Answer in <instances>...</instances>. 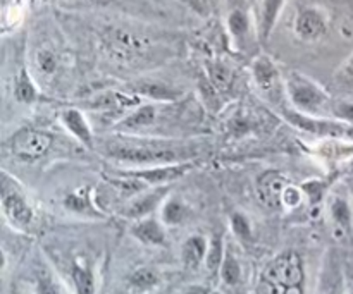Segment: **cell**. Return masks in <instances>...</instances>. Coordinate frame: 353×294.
<instances>
[{"label": "cell", "mask_w": 353, "mask_h": 294, "mask_svg": "<svg viewBox=\"0 0 353 294\" xmlns=\"http://www.w3.org/2000/svg\"><path fill=\"white\" fill-rule=\"evenodd\" d=\"M283 116L292 126L312 136L324 138V140L353 141V127L333 117H312L300 114L293 109L283 110Z\"/></svg>", "instance_id": "obj_6"}, {"label": "cell", "mask_w": 353, "mask_h": 294, "mask_svg": "<svg viewBox=\"0 0 353 294\" xmlns=\"http://www.w3.org/2000/svg\"><path fill=\"white\" fill-rule=\"evenodd\" d=\"M303 200H305V195H303L302 188L290 182V185L286 186L285 193H283L281 205L286 207V209H296V207L302 205Z\"/></svg>", "instance_id": "obj_33"}, {"label": "cell", "mask_w": 353, "mask_h": 294, "mask_svg": "<svg viewBox=\"0 0 353 294\" xmlns=\"http://www.w3.org/2000/svg\"><path fill=\"white\" fill-rule=\"evenodd\" d=\"M0 202L10 227L19 233H30L37 220L33 203L30 202L23 186L16 181V178L7 174V171H2L0 179Z\"/></svg>", "instance_id": "obj_4"}, {"label": "cell", "mask_w": 353, "mask_h": 294, "mask_svg": "<svg viewBox=\"0 0 353 294\" xmlns=\"http://www.w3.org/2000/svg\"><path fill=\"white\" fill-rule=\"evenodd\" d=\"M212 294H223V293H219V291H214Z\"/></svg>", "instance_id": "obj_38"}, {"label": "cell", "mask_w": 353, "mask_h": 294, "mask_svg": "<svg viewBox=\"0 0 353 294\" xmlns=\"http://www.w3.org/2000/svg\"><path fill=\"white\" fill-rule=\"evenodd\" d=\"M209 251V238L203 234H192L181 244V264L186 271H199L205 264Z\"/></svg>", "instance_id": "obj_17"}, {"label": "cell", "mask_w": 353, "mask_h": 294, "mask_svg": "<svg viewBox=\"0 0 353 294\" xmlns=\"http://www.w3.org/2000/svg\"><path fill=\"white\" fill-rule=\"evenodd\" d=\"M168 227L162 224L161 219L147 217V219L137 220L131 224L130 234L145 246L164 248L168 244Z\"/></svg>", "instance_id": "obj_13"}, {"label": "cell", "mask_w": 353, "mask_h": 294, "mask_svg": "<svg viewBox=\"0 0 353 294\" xmlns=\"http://www.w3.org/2000/svg\"><path fill=\"white\" fill-rule=\"evenodd\" d=\"M162 286V274L155 267H138L128 275V288L133 294L155 293Z\"/></svg>", "instance_id": "obj_18"}, {"label": "cell", "mask_w": 353, "mask_h": 294, "mask_svg": "<svg viewBox=\"0 0 353 294\" xmlns=\"http://www.w3.org/2000/svg\"><path fill=\"white\" fill-rule=\"evenodd\" d=\"M168 198L169 186H159V188H152L150 191L145 189L143 193H140L134 198H131L130 202L124 203L123 209H121V216L133 220V222L147 219V217H152L155 210H161V207L164 205Z\"/></svg>", "instance_id": "obj_11"}, {"label": "cell", "mask_w": 353, "mask_h": 294, "mask_svg": "<svg viewBox=\"0 0 353 294\" xmlns=\"http://www.w3.org/2000/svg\"><path fill=\"white\" fill-rule=\"evenodd\" d=\"M193 169L192 162L176 165H155V167H133L121 169L114 172V176L119 178L134 179V181L143 182L148 188H159V186H169L171 182L178 181L183 176L188 174Z\"/></svg>", "instance_id": "obj_7"}, {"label": "cell", "mask_w": 353, "mask_h": 294, "mask_svg": "<svg viewBox=\"0 0 353 294\" xmlns=\"http://www.w3.org/2000/svg\"><path fill=\"white\" fill-rule=\"evenodd\" d=\"M209 78H210V83L214 85V88L226 90L228 86L231 85V78H233V74H231V71L226 67V65L217 62V64L209 65Z\"/></svg>", "instance_id": "obj_31"}, {"label": "cell", "mask_w": 353, "mask_h": 294, "mask_svg": "<svg viewBox=\"0 0 353 294\" xmlns=\"http://www.w3.org/2000/svg\"><path fill=\"white\" fill-rule=\"evenodd\" d=\"M333 119L341 120V123L348 124L353 127V102L352 100H334L333 102V112H331Z\"/></svg>", "instance_id": "obj_32"}, {"label": "cell", "mask_w": 353, "mask_h": 294, "mask_svg": "<svg viewBox=\"0 0 353 294\" xmlns=\"http://www.w3.org/2000/svg\"><path fill=\"white\" fill-rule=\"evenodd\" d=\"M217 277H219V281L226 288H238L243 282V265H241L240 257L234 253L230 243H228L226 257H224V262L221 265V271Z\"/></svg>", "instance_id": "obj_22"}, {"label": "cell", "mask_w": 353, "mask_h": 294, "mask_svg": "<svg viewBox=\"0 0 353 294\" xmlns=\"http://www.w3.org/2000/svg\"><path fill=\"white\" fill-rule=\"evenodd\" d=\"M33 294H72V291L57 272L41 267L34 272Z\"/></svg>", "instance_id": "obj_19"}, {"label": "cell", "mask_w": 353, "mask_h": 294, "mask_svg": "<svg viewBox=\"0 0 353 294\" xmlns=\"http://www.w3.org/2000/svg\"><path fill=\"white\" fill-rule=\"evenodd\" d=\"M103 154L110 160L128 165L130 169L186 164L196 157L195 148L179 141L131 134H119L114 140L107 141Z\"/></svg>", "instance_id": "obj_1"}, {"label": "cell", "mask_w": 353, "mask_h": 294, "mask_svg": "<svg viewBox=\"0 0 353 294\" xmlns=\"http://www.w3.org/2000/svg\"><path fill=\"white\" fill-rule=\"evenodd\" d=\"M314 294H347L345 265L334 248H327L324 253Z\"/></svg>", "instance_id": "obj_8"}, {"label": "cell", "mask_w": 353, "mask_h": 294, "mask_svg": "<svg viewBox=\"0 0 353 294\" xmlns=\"http://www.w3.org/2000/svg\"><path fill=\"white\" fill-rule=\"evenodd\" d=\"M327 213L333 226L345 236H350L353 231V203L347 195L330 193L327 198Z\"/></svg>", "instance_id": "obj_15"}, {"label": "cell", "mask_w": 353, "mask_h": 294, "mask_svg": "<svg viewBox=\"0 0 353 294\" xmlns=\"http://www.w3.org/2000/svg\"><path fill=\"white\" fill-rule=\"evenodd\" d=\"M14 95H16L17 102L31 103L38 98L37 86H34L33 79L30 78L26 71H21L16 78V85H14Z\"/></svg>", "instance_id": "obj_26"}, {"label": "cell", "mask_w": 353, "mask_h": 294, "mask_svg": "<svg viewBox=\"0 0 353 294\" xmlns=\"http://www.w3.org/2000/svg\"><path fill=\"white\" fill-rule=\"evenodd\" d=\"M155 119H157V107L152 105V103L140 105L121 120L119 131L130 134L137 133V131L145 129V127H150L155 123Z\"/></svg>", "instance_id": "obj_21"}, {"label": "cell", "mask_w": 353, "mask_h": 294, "mask_svg": "<svg viewBox=\"0 0 353 294\" xmlns=\"http://www.w3.org/2000/svg\"><path fill=\"white\" fill-rule=\"evenodd\" d=\"M37 65L43 74H52L57 67V59L50 50H40L37 55Z\"/></svg>", "instance_id": "obj_34"}, {"label": "cell", "mask_w": 353, "mask_h": 294, "mask_svg": "<svg viewBox=\"0 0 353 294\" xmlns=\"http://www.w3.org/2000/svg\"><path fill=\"white\" fill-rule=\"evenodd\" d=\"M286 0H261V9H259V38L261 41H268L278 23L281 10L285 7Z\"/></svg>", "instance_id": "obj_20"}, {"label": "cell", "mask_w": 353, "mask_h": 294, "mask_svg": "<svg viewBox=\"0 0 353 294\" xmlns=\"http://www.w3.org/2000/svg\"><path fill=\"white\" fill-rule=\"evenodd\" d=\"M64 207L71 212L79 213V216H100V210L93 205V202H90V196L86 191H74L69 196H65Z\"/></svg>", "instance_id": "obj_25"}, {"label": "cell", "mask_w": 353, "mask_h": 294, "mask_svg": "<svg viewBox=\"0 0 353 294\" xmlns=\"http://www.w3.org/2000/svg\"><path fill=\"white\" fill-rule=\"evenodd\" d=\"M290 181L286 176H283L278 171H265L257 181V196L259 202L264 203L269 209H278L281 205L283 193Z\"/></svg>", "instance_id": "obj_12"}, {"label": "cell", "mask_w": 353, "mask_h": 294, "mask_svg": "<svg viewBox=\"0 0 353 294\" xmlns=\"http://www.w3.org/2000/svg\"><path fill=\"white\" fill-rule=\"evenodd\" d=\"M228 250V241L223 234L216 233L209 238V251H207L205 258V271L209 272L210 275H219L221 265H223L224 257H226Z\"/></svg>", "instance_id": "obj_24"}, {"label": "cell", "mask_w": 353, "mask_h": 294, "mask_svg": "<svg viewBox=\"0 0 353 294\" xmlns=\"http://www.w3.org/2000/svg\"><path fill=\"white\" fill-rule=\"evenodd\" d=\"M336 79L340 85L353 88V54L347 59V62L341 65L340 71L336 72Z\"/></svg>", "instance_id": "obj_35"}, {"label": "cell", "mask_w": 353, "mask_h": 294, "mask_svg": "<svg viewBox=\"0 0 353 294\" xmlns=\"http://www.w3.org/2000/svg\"><path fill=\"white\" fill-rule=\"evenodd\" d=\"M52 143H54V138L50 133L26 127V129H19L10 138V151L23 160H37L50 150Z\"/></svg>", "instance_id": "obj_9"}, {"label": "cell", "mask_w": 353, "mask_h": 294, "mask_svg": "<svg viewBox=\"0 0 353 294\" xmlns=\"http://www.w3.org/2000/svg\"><path fill=\"white\" fill-rule=\"evenodd\" d=\"M285 90L292 109L312 117H333V102L330 93L299 71H290L285 79Z\"/></svg>", "instance_id": "obj_3"}, {"label": "cell", "mask_w": 353, "mask_h": 294, "mask_svg": "<svg viewBox=\"0 0 353 294\" xmlns=\"http://www.w3.org/2000/svg\"><path fill=\"white\" fill-rule=\"evenodd\" d=\"M305 281L302 255L286 250L264 265L255 284V294H305Z\"/></svg>", "instance_id": "obj_2"}, {"label": "cell", "mask_w": 353, "mask_h": 294, "mask_svg": "<svg viewBox=\"0 0 353 294\" xmlns=\"http://www.w3.org/2000/svg\"><path fill=\"white\" fill-rule=\"evenodd\" d=\"M190 216H192V210L181 198L169 196L161 207V220L165 227L183 226L190 219Z\"/></svg>", "instance_id": "obj_23"}, {"label": "cell", "mask_w": 353, "mask_h": 294, "mask_svg": "<svg viewBox=\"0 0 353 294\" xmlns=\"http://www.w3.org/2000/svg\"><path fill=\"white\" fill-rule=\"evenodd\" d=\"M252 76H254L257 88L264 95H272L274 92H278L279 85H281V74H279L278 65L268 55H259L252 62Z\"/></svg>", "instance_id": "obj_14"}, {"label": "cell", "mask_w": 353, "mask_h": 294, "mask_svg": "<svg viewBox=\"0 0 353 294\" xmlns=\"http://www.w3.org/2000/svg\"><path fill=\"white\" fill-rule=\"evenodd\" d=\"M214 289L207 284H190L179 289L176 294H212Z\"/></svg>", "instance_id": "obj_36"}, {"label": "cell", "mask_w": 353, "mask_h": 294, "mask_svg": "<svg viewBox=\"0 0 353 294\" xmlns=\"http://www.w3.org/2000/svg\"><path fill=\"white\" fill-rule=\"evenodd\" d=\"M330 28V17L321 7L307 6L296 12L293 30L299 40L312 43V41L321 40L327 33Z\"/></svg>", "instance_id": "obj_10"}, {"label": "cell", "mask_w": 353, "mask_h": 294, "mask_svg": "<svg viewBox=\"0 0 353 294\" xmlns=\"http://www.w3.org/2000/svg\"><path fill=\"white\" fill-rule=\"evenodd\" d=\"M303 195H305L307 203L310 207L317 205V203L323 202L327 195V189H330V182L321 181V179H309L303 185H300Z\"/></svg>", "instance_id": "obj_28"}, {"label": "cell", "mask_w": 353, "mask_h": 294, "mask_svg": "<svg viewBox=\"0 0 353 294\" xmlns=\"http://www.w3.org/2000/svg\"><path fill=\"white\" fill-rule=\"evenodd\" d=\"M137 92L154 100H174L178 98L179 95L176 90L169 88V86L165 85H161V83H141L137 88Z\"/></svg>", "instance_id": "obj_30"}, {"label": "cell", "mask_w": 353, "mask_h": 294, "mask_svg": "<svg viewBox=\"0 0 353 294\" xmlns=\"http://www.w3.org/2000/svg\"><path fill=\"white\" fill-rule=\"evenodd\" d=\"M228 30H230L231 36L234 40H245V36L248 34V30H250V19H248L247 12L241 9L231 10L230 16H228Z\"/></svg>", "instance_id": "obj_27"}, {"label": "cell", "mask_w": 353, "mask_h": 294, "mask_svg": "<svg viewBox=\"0 0 353 294\" xmlns=\"http://www.w3.org/2000/svg\"><path fill=\"white\" fill-rule=\"evenodd\" d=\"M230 227H231V233L234 234L236 240L243 241V243H247V241L252 240V234H254V231H252V222L243 212H238L236 210V212L231 213Z\"/></svg>", "instance_id": "obj_29"}, {"label": "cell", "mask_w": 353, "mask_h": 294, "mask_svg": "<svg viewBox=\"0 0 353 294\" xmlns=\"http://www.w3.org/2000/svg\"><path fill=\"white\" fill-rule=\"evenodd\" d=\"M345 277H347V294H353V272L345 269Z\"/></svg>", "instance_id": "obj_37"}, {"label": "cell", "mask_w": 353, "mask_h": 294, "mask_svg": "<svg viewBox=\"0 0 353 294\" xmlns=\"http://www.w3.org/2000/svg\"><path fill=\"white\" fill-rule=\"evenodd\" d=\"M61 277L69 286L72 294H97L99 279L93 258L86 253H71L68 258L59 260Z\"/></svg>", "instance_id": "obj_5"}, {"label": "cell", "mask_w": 353, "mask_h": 294, "mask_svg": "<svg viewBox=\"0 0 353 294\" xmlns=\"http://www.w3.org/2000/svg\"><path fill=\"white\" fill-rule=\"evenodd\" d=\"M61 123L62 126L68 129V133L72 138L79 141L83 147L92 150L95 147V138H93L92 126L88 124L86 117L83 116L81 110L78 109H65L61 112Z\"/></svg>", "instance_id": "obj_16"}]
</instances>
